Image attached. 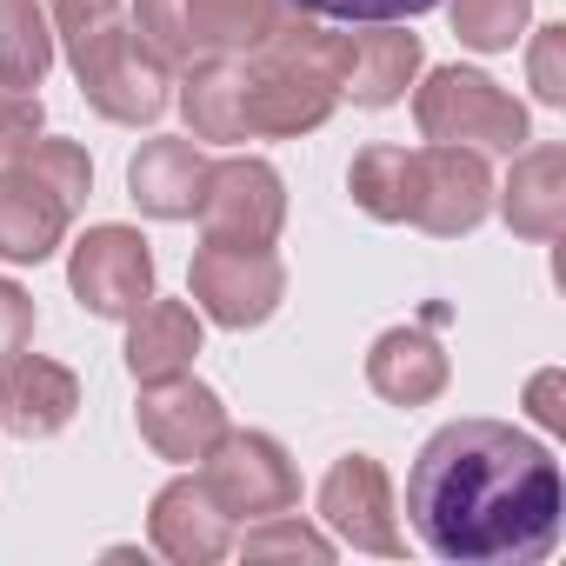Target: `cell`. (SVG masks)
Masks as SVG:
<instances>
[{
    "label": "cell",
    "instance_id": "1f68e13d",
    "mask_svg": "<svg viewBox=\"0 0 566 566\" xmlns=\"http://www.w3.org/2000/svg\"><path fill=\"white\" fill-rule=\"evenodd\" d=\"M48 14H54V41H67V34H81V28L120 14V0H48Z\"/></svg>",
    "mask_w": 566,
    "mask_h": 566
},
{
    "label": "cell",
    "instance_id": "2e32d148",
    "mask_svg": "<svg viewBox=\"0 0 566 566\" xmlns=\"http://www.w3.org/2000/svg\"><path fill=\"white\" fill-rule=\"evenodd\" d=\"M420 74V34L394 28V21H374L367 34H347V54H340V94H354L360 107H394Z\"/></svg>",
    "mask_w": 566,
    "mask_h": 566
},
{
    "label": "cell",
    "instance_id": "3957f363",
    "mask_svg": "<svg viewBox=\"0 0 566 566\" xmlns=\"http://www.w3.org/2000/svg\"><path fill=\"white\" fill-rule=\"evenodd\" d=\"M61 48H67V67H74V81H81V94H87L94 114H107V120H120V127H154V120L167 114L174 74L140 48V34H134L120 14H107V21L67 34Z\"/></svg>",
    "mask_w": 566,
    "mask_h": 566
},
{
    "label": "cell",
    "instance_id": "52a82bcc",
    "mask_svg": "<svg viewBox=\"0 0 566 566\" xmlns=\"http://www.w3.org/2000/svg\"><path fill=\"white\" fill-rule=\"evenodd\" d=\"M200 233L220 247H273L280 220H287V180L266 160H213L200 187Z\"/></svg>",
    "mask_w": 566,
    "mask_h": 566
},
{
    "label": "cell",
    "instance_id": "4fadbf2b",
    "mask_svg": "<svg viewBox=\"0 0 566 566\" xmlns=\"http://www.w3.org/2000/svg\"><path fill=\"white\" fill-rule=\"evenodd\" d=\"M81 407V380L48 360V354H8V374H0V427H8L14 440H48L74 420Z\"/></svg>",
    "mask_w": 566,
    "mask_h": 566
},
{
    "label": "cell",
    "instance_id": "8992f818",
    "mask_svg": "<svg viewBox=\"0 0 566 566\" xmlns=\"http://www.w3.org/2000/svg\"><path fill=\"white\" fill-rule=\"evenodd\" d=\"M200 480L207 493L227 506V520H266V513H294L301 500V473L287 460L273 433H220L200 460Z\"/></svg>",
    "mask_w": 566,
    "mask_h": 566
},
{
    "label": "cell",
    "instance_id": "8fae6325",
    "mask_svg": "<svg viewBox=\"0 0 566 566\" xmlns=\"http://www.w3.org/2000/svg\"><path fill=\"white\" fill-rule=\"evenodd\" d=\"M134 427L140 440L160 453V460H207V447L227 433V407L213 387H200L193 374H174V380H147L140 387V407H134Z\"/></svg>",
    "mask_w": 566,
    "mask_h": 566
},
{
    "label": "cell",
    "instance_id": "6da1fadb",
    "mask_svg": "<svg viewBox=\"0 0 566 566\" xmlns=\"http://www.w3.org/2000/svg\"><path fill=\"white\" fill-rule=\"evenodd\" d=\"M559 506L566 493L553 453L506 420L440 427L407 473L413 533L460 566L546 559L559 546Z\"/></svg>",
    "mask_w": 566,
    "mask_h": 566
},
{
    "label": "cell",
    "instance_id": "44dd1931",
    "mask_svg": "<svg viewBox=\"0 0 566 566\" xmlns=\"http://www.w3.org/2000/svg\"><path fill=\"white\" fill-rule=\"evenodd\" d=\"M294 0H187V54H253Z\"/></svg>",
    "mask_w": 566,
    "mask_h": 566
},
{
    "label": "cell",
    "instance_id": "277c9868",
    "mask_svg": "<svg viewBox=\"0 0 566 566\" xmlns=\"http://www.w3.org/2000/svg\"><path fill=\"white\" fill-rule=\"evenodd\" d=\"M413 120L440 147H473V154H520L526 147V107L473 67H433L413 94Z\"/></svg>",
    "mask_w": 566,
    "mask_h": 566
},
{
    "label": "cell",
    "instance_id": "ac0fdd59",
    "mask_svg": "<svg viewBox=\"0 0 566 566\" xmlns=\"http://www.w3.org/2000/svg\"><path fill=\"white\" fill-rule=\"evenodd\" d=\"M447 347L427 334V327H387L380 340H374V354H367V380H374V394L380 400H394V407H427V400H440L447 394Z\"/></svg>",
    "mask_w": 566,
    "mask_h": 566
},
{
    "label": "cell",
    "instance_id": "d6986e66",
    "mask_svg": "<svg viewBox=\"0 0 566 566\" xmlns=\"http://www.w3.org/2000/svg\"><path fill=\"white\" fill-rule=\"evenodd\" d=\"M180 114H187V134L193 140H213V147H233L247 140V114H240V54H193L180 67Z\"/></svg>",
    "mask_w": 566,
    "mask_h": 566
},
{
    "label": "cell",
    "instance_id": "30bf717a",
    "mask_svg": "<svg viewBox=\"0 0 566 566\" xmlns=\"http://www.w3.org/2000/svg\"><path fill=\"white\" fill-rule=\"evenodd\" d=\"M321 520H327L347 546L380 553V559H394V553L407 546V539H400V520H394V480H387V467H380L374 453L334 460V473L321 480Z\"/></svg>",
    "mask_w": 566,
    "mask_h": 566
},
{
    "label": "cell",
    "instance_id": "83f0119b",
    "mask_svg": "<svg viewBox=\"0 0 566 566\" xmlns=\"http://www.w3.org/2000/svg\"><path fill=\"white\" fill-rule=\"evenodd\" d=\"M41 127H48L41 94H28V87H8V81H0V160H14L28 140H41Z\"/></svg>",
    "mask_w": 566,
    "mask_h": 566
},
{
    "label": "cell",
    "instance_id": "f546056e",
    "mask_svg": "<svg viewBox=\"0 0 566 566\" xmlns=\"http://www.w3.org/2000/svg\"><path fill=\"white\" fill-rule=\"evenodd\" d=\"M526 74H533V94H539L546 107L566 101V28H539V34H533Z\"/></svg>",
    "mask_w": 566,
    "mask_h": 566
},
{
    "label": "cell",
    "instance_id": "5bb4252c",
    "mask_svg": "<svg viewBox=\"0 0 566 566\" xmlns=\"http://www.w3.org/2000/svg\"><path fill=\"white\" fill-rule=\"evenodd\" d=\"M207 167H213V160L200 154L193 134H160V140H147V147L127 160V193H134V207L154 213V220H187V213L200 207Z\"/></svg>",
    "mask_w": 566,
    "mask_h": 566
},
{
    "label": "cell",
    "instance_id": "e0dca14e",
    "mask_svg": "<svg viewBox=\"0 0 566 566\" xmlns=\"http://www.w3.org/2000/svg\"><path fill=\"white\" fill-rule=\"evenodd\" d=\"M500 213L520 240H559L566 227V147H520L500 187Z\"/></svg>",
    "mask_w": 566,
    "mask_h": 566
},
{
    "label": "cell",
    "instance_id": "4dcf8cb0",
    "mask_svg": "<svg viewBox=\"0 0 566 566\" xmlns=\"http://www.w3.org/2000/svg\"><path fill=\"white\" fill-rule=\"evenodd\" d=\"M34 340V294L14 287V280H0V360L21 354Z\"/></svg>",
    "mask_w": 566,
    "mask_h": 566
},
{
    "label": "cell",
    "instance_id": "7a4b0ae2",
    "mask_svg": "<svg viewBox=\"0 0 566 566\" xmlns=\"http://www.w3.org/2000/svg\"><path fill=\"white\" fill-rule=\"evenodd\" d=\"M340 54L347 34H327L314 14H287L253 54H240V114L247 140L314 134L340 107Z\"/></svg>",
    "mask_w": 566,
    "mask_h": 566
},
{
    "label": "cell",
    "instance_id": "ffe728a7",
    "mask_svg": "<svg viewBox=\"0 0 566 566\" xmlns=\"http://www.w3.org/2000/svg\"><path fill=\"white\" fill-rule=\"evenodd\" d=\"M193 354H200V314L187 301H147L127 314V374L140 387L187 374Z\"/></svg>",
    "mask_w": 566,
    "mask_h": 566
},
{
    "label": "cell",
    "instance_id": "5b68a950",
    "mask_svg": "<svg viewBox=\"0 0 566 566\" xmlns=\"http://www.w3.org/2000/svg\"><path fill=\"white\" fill-rule=\"evenodd\" d=\"M187 294H193V314H207L227 334H247V327L280 314V301H287V266H280L273 247H220V240H207L193 253Z\"/></svg>",
    "mask_w": 566,
    "mask_h": 566
},
{
    "label": "cell",
    "instance_id": "ba28073f",
    "mask_svg": "<svg viewBox=\"0 0 566 566\" xmlns=\"http://www.w3.org/2000/svg\"><path fill=\"white\" fill-rule=\"evenodd\" d=\"M67 287L87 314L101 321H127L134 307L154 301V253L134 227H87L74 240V260H67Z\"/></svg>",
    "mask_w": 566,
    "mask_h": 566
},
{
    "label": "cell",
    "instance_id": "f1b7e54d",
    "mask_svg": "<svg viewBox=\"0 0 566 566\" xmlns=\"http://www.w3.org/2000/svg\"><path fill=\"white\" fill-rule=\"evenodd\" d=\"M301 14H314V21H413V14H427V8H440V0H294Z\"/></svg>",
    "mask_w": 566,
    "mask_h": 566
},
{
    "label": "cell",
    "instance_id": "9a60e30c",
    "mask_svg": "<svg viewBox=\"0 0 566 566\" xmlns=\"http://www.w3.org/2000/svg\"><path fill=\"white\" fill-rule=\"evenodd\" d=\"M67 220H74V207L61 193H48L28 167L0 160V260L41 266L67 240Z\"/></svg>",
    "mask_w": 566,
    "mask_h": 566
},
{
    "label": "cell",
    "instance_id": "4316f807",
    "mask_svg": "<svg viewBox=\"0 0 566 566\" xmlns=\"http://www.w3.org/2000/svg\"><path fill=\"white\" fill-rule=\"evenodd\" d=\"M134 34H140V48L174 74V67H187L193 54H187V0H134V21H127Z\"/></svg>",
    "mask_w": 566,
    "mask_h": 566
},
{
    "label": "cell",
    "instance_id": "603a6c76",
    "mask_svg": "<svg viewBox=\"0 0 566 566\" xmlns=\"http://www.w3.org/2000/svg\"><path fill=\"white\" fill-rule=\"evenodd\" d=\"M347 193L374 220H407V207H413V147H394V140L360 147L354 167H347Z\"/></svg>",
    "mask_w": 566,
    "mask_h": 566
},
{
    "label": "cell",
    "instance_id": "7402d4cb",
    "mask_svg": "<svg viewBox=\"0 0 566 566\" xmlns=\"http://www.w3.org/2000/svg\"><path fill=\"white\" fill-rule=\"evenodd\" d=\"M54 67V14L48 0H0V81L8 87H41Z\"/></svg>",
    "mask_w": 566,
    "mask_h": 566
},
{
    "label": "cell",
    "instance_id": "d6a6232c",
    "mask_svg": "<svg viewBox=\"0 0 566 566\" xmlns=\"http://www.w3.org/2000/svg\"><path fill=\"white\" fill-rule=\"evenodd\" d=\"M526 400H533V420H546V427L566 420V407H559V374H539V380L526 387Z\"/></svg>",
    "mask_w": 566,
    "mask_h": 566
},
{
    "label": "cell",
    "instance_id": "cb8c5ba5",
    "mask_svg": "<svg viewBox=\"0 0 566 566\" xmlns=\"http://www.w3.org/2000/svg\"><path fill=\"white\" fill-rule=\"evenodd\" d=\"M14 167H28L48 193H61L74 213L87 207V193H94V160H87V147L81 140H28L21 154H14Z\"/></svg>",
    "mask_w": 566,
    "mask_h": 566
},
{
    "label": "cell",
    "instance_id": "484cf974",
    "mask_svg": "<svg viewBox=\"0 0 566 566\" xmlns=\"http://www.w3.org/2000/svg\"><path fill=\"white\" fill-rule=\"evenodd\" d=\"M233 546H240V559H334V539H327L321 526L294 520V513L253 520V533H240Z\"/></svg>",
    "mask_w": 566,
    "mask_h": 566
},
{
    "label": "cell",
    "instance_id": "9c48e42d",
    "mask_svg": "<svg viewBox=\"0 0 566 566\" xmlns=\"http://www.w3.org/2000/svg\"><path fill=\"white\" fill-rule=\"evenodd\" d=\"M486 207H493L486 154H473V147H440V140L413 147V207H407V220H413L420 233L460 240V233H473V227L486 220Z\"/></svg>",
    "mask_w": 566,
    "mask_h": 566
},
{
    "label": "cell",
    "instance_id": "7c38bea8",
    "mask_svg": "<svg viewBox=\"0 0 566 566\" xmlns=\"http://www.w3.org/2000/svg\"><path fill=\"white\" fill-rule=\"evenodd\" d=\"M147 533H154V546H160L167 559H180V566H207V559L233 553V520H227V506L207 493L200 473H180V480H167V486L154 493Z\"/></svg>",
    "mask_w": 566,
    "mask_h": 566
},
{
    "label": "cell",
    "instance_id": "d4e9b609",
    "mask_svg": "<svg viewBox=\"0 0 566 566\" xmlns=\"http://www.w3.org/2000/svg\"><path fill=\"white\" fill-rule=\"evenodd\" d=\"M447 14H453V34L473 54H506L533 21V0H453Z\"/></svg>",
    "mask_w": 566,
    "mask_h": 566
}]
</instances>
